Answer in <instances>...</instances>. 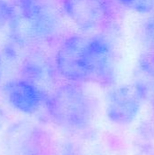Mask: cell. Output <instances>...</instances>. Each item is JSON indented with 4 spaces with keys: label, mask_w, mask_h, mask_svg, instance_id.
Wrapping results in <instances>:
<instances>
[{
    "label": "cell",
    "mask_w": 154,
    "mask_h": 155,
    "mask_svg": "<svg viewBox=\"0 0 154 155\" xmlns=\"http://www.w3.org/2000/svg\"><path fill=\"white\" fill-rule=\"evenodd\" d=\"M10 23L13 39L20 46H34L54 40L60 31L56 9L45 0H14Z\"/></svg>",
    "instance_id": "1"
},
{
    "label": "cell",
    "mask_w": 154,
    "mask_h": 155,
    "mask_svg": "<svg viewBox=\"0 0 154 155\" xmlns=\"http://www.w3.org/2000/svg\"><path fill=\"white\" fill-rule=\"evenodd\" d=\"M45 104L53 121L65 130L83 131L92 122L93 103L79 84L68 82L58 86L48 95Z\"/></svg>",
    "instance_id": "2"
},
{
    "label": "cell",
    "mask_w": 154,
    "mask_h": 155,
    "mask_svg": "<svg viewBox=\"0 0 154 155\" xmlns=\"http://www.w3.org/2000/svg\"><path fill=\"white\" fill-rule=\"evenodd\" d=\"M85 66L89 82L112 85L116 78L115 53L111 42L103 35L88 37L85 47Z\"/></svg>",
    "instance_id": "3"
},
{
    "label": "cell",
    "mask_w": 154,
    "mask_h": 155,
    "mask_svg": "<svg viewBox=\"0 0 154 155\" xmlns=\"http://www.w3.org/2000/svg\"><path fill=\"white\" fill-rule=\"evenodd\" d=\"M88 37L73 35L58 46L54 56V66L62 78L70 83L89 82L85 66V47Z\"/></svg>",
    "instance_id": "4"
},
{
    "label": "cell",
    "mask_w": 154,
    "mask_h": 155,
    "mask_svg": "<svg viewBox=\"0 0 154 155\" xmlns=\"http://www.w3.org/2000/svg\"><path fill=\"white\" fill-rule=\"evenodd\" d=\"M70 20L82 30H95L108 25L113 16L110 0H61Z\"/></svg>",
    "instance_id": "5"
},
{
    "label": "cell",
    "mask_w": 154,
    "mask_h": 155,
    "mask_svg": "<svg viewBox=\"0 0 154 155\" xmlns=\"http://www.w3.org/2000/svg\"><path fill=\"white\" fill-rule=\"evenodd\" d=\"M143 102L133 84L118 85L110 90L106 96L105 114L114 124L127 126L137 118Z\"/></svg>",
    "instance_id": "6"
},
{
    "label": "cell",
    "mask_w": 154,
    "mask_h": 155,
    "mask_svg": "<svg viewBox=\"0 0 154 155\" xmlns=\"http://www.w3.org/2000/svg\"><path fill=\"white\" fill-rule=\"evenodd\" d=\"M44 143V134L26 122L13 124L5 137L8 155H43Z\"/></svg>",
    "instance_id": "7"
},
{
    "label": "cell",
    "mask_w": 154,
    "mask_h": 155,
    "mask_svg": "<svg viewBox=\"0 0 154 155\" xmlns=\"http://www.w3.org/2000/svg\"><path fill=\"white\" fill-rule=\"evenodd\" d=\"M2 92L13 108L25 114L36 113L48 97L40 88L23 78L7 81L2 86Z\"/></svg>",
    "instance_id": "8"
},
{
    "label": "cell",
    "mask_w": 154,
    "mask_h": 155,
    "mask_svg": "<svg viewBox=\"0 0 154 155\" xmlns=\"http://www.w3.org/2000/svg\"><path fill=\"white\" fill-rule=\"evenodd\" d=\"M56 74L54 64H53L49 57L41 50H33L29 53L20 66L21 78L34 84L45 94L54 84Z\"/></svg>",
    "instance_id": "9"
},
{
    "label": "cell",
    "mask_w": 154,
    "mask_h": 155,
    "mask_svg": "<svg viewBox=\"0 0 154 155\" xmlns=\"http://www.w3.org/2000/svg\"><path fill=\"white\" fill-rule=\"evenodd\" d=\"M133 85L143 101L154 105V59L152 54L142 55L133 70Z\"/></svg>",
    "instance_id": "10"
},
{
    "label": "cell",
    "mask_w": 154,
    "mask_h": 155,
    "mask_svg": "<svg viewBox=\"0 0 154 155\" xmlns=\"http://www.w3.org/2000/svg\"><path fill=\"white\" fill-rule=\"evenodd\" d=\"M118 3L140 14H152L154 12V0H117Z\"/></svg>",
    "instance_id": "11"
},
{
    "label": "cell",
    "mask_w": 154,
    "mask_h": 155,
    "mask_svg": "<svg viewBox=\"0 0 154 155\" xmlns=\"http://www.w3.org/2000/svg\"><path fill=\"white\" fill-rule=\"evenodd\" d=\"M15 14V8L14 4L6 1L0 0V28L10 25Z\"/></svg>",
    "instance_id": "12"
},
{
    "label": "cell",
    "mask_w": 154,
    "mask_h": 155,
    "mask_svg": "<svg viewBox=\"0 0 154 155\" xmlns=\"http://www.w3.org/2000/svg\"><path fill=\"white\" fill-rule=\"evenodd\" d=\"M143 37L146 45L154 49V15L145 21L143 26Z\"/></svg>",
    "instance_id": "13"
},
{
    "label": "cell",
    "mask_w": 154,
    "mask_h": 155,
    "mask_svg": "<svg viewBox=\"0 0 154 155\" xmlns=\"http://www.w3.org/2000/svg\"><path fill=\"white\" fill-rule=\"evenodd\" d=\"M5 114H4L3 111L0 110V130L2 129V127H3V125H4V124H5Z\"/></svg>",
    "instance_id": "14"
},
{
    "label": "cell",
    "mask_w": 154,
    "mask_h": 155,
    "mask_svg": "<svg viewBox=\"0 0 154 155\" xmlns=\"http://www.w3.org/2000/svg\"><path fill=\"white\" fill-rule=\"evenodd\" d=\"M1 61H2V60H1V56H0V67H1V63H2Z\"/></svg>",
    "instance_id": "15"
},
{
    "label": "cell",
    "mask_w": 154,
    "mask_h": 155,
    "mask_svg": "<svg viewBox=\"0 0 154 155\" xmlns=\"http://www.w3.org/2000/svg\"><path fill=\"white\" fill-rule=\"evenodd\" d=\"M152 56H153V59H154V49H153V53H152Z\"/></svg>",
    "instance_id": "16"
}]
</instances>
